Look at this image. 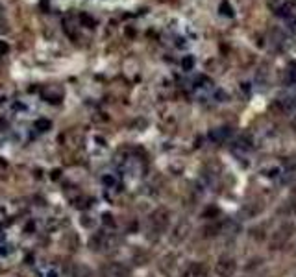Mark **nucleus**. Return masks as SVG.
Returning <instances> with one entry per match:
<instances>
[{
	"mask_svg": "<svg viewBox=\"0 0 296 277\" xmlns=\"http://www.w3.org/2000/svg\"><path fill=\"white\" fill-rule=\"evenodd\" d=\"M291 235H293V226H291V224H283V226H280V228L270 235V248L280 249L283 244L289 240Z\"/></svg>",
	"mask_w": 296,
	"mask_h": 277,
	"instance_id": "1",
	"label": "nucleus"
},
{
	"mask_svg": "<svg viewBox=\"0 0 296 277\" xmlns=\"http://www.w3.org/2000/svg\"><path fill=\"white\" fill-rule=\"evenodd\" d=\"M235 268H237V263L232 255H222L215 264V272L219 277H232L235 274Z\"/></svg>",
	"mask_w": 296,
	"mask_h": 277,
	"instance_id": "2",
	"label": "nucleus"
},
{
	"mask_svg": "<svg viewBox=\"0 0 296 277\" xmlns=\"http://www.w3.org/2000/svg\"><path fill=\"white\" fill-rule=\"evenodd\" d=\"M152 226H154L157 231H165V229L169 228V222H170V211L167 207H159L155 209L154 213H152Z\"/></svg>",
	"mask_w": 296,
	"mask_h": 277,
	"instance_id": "3",
	"label": "nucleus"
},
{
	"mask_svg": "<svg viewBox=\"0 0 296 277\" xmlns=\"http://www.w3.org/2000/svg\"><path fill=\"white\" fill-rule=\"evenodd\" d=\"M191 233V224L187 220H180L174 226V229H172V233H170V242L172 244H182L189 236Z\"/></svg>",
	"mask_w": 296,
	"mask_h": 277,
	"instance_id": "4",
	"label": "nucleus"
},
{
	"mask_svg": "<svg viewBox=\"0 0 296 277\" xmlns=\"http://www.w3.org/2000/svg\"><path fill=\"white\" fill-rule=\"evenodd\" d=\"M102 274L106 277H128L130 276V272H128L126 266H122V264L119 263H111L107 264V266H104L102 268Z\"/></svg>",
	"mask_w": 296,
	"mask_h": 277,
	"instance_id": "5",
	"label": "nucleus"
},
{
	"mask_svg": "<svg viewBox=\"0 0 296 277\" xmlns=\"http://www.w3.org/2000/svg\"><path fill=\"white\" fill-rule=\"evenodd\" d=\"M182 277H207V266L202 263H191L182 272Z\"/></svg>",
	"mask_w": 296,
	"mask_h": 277,
	"instance_id": "6",
	"label": "nucleus"
},
{
	"mask_svg": "<svg viewBox=\"0 0 296 277\" xmlns=\"http://www.w3.org/2000/svg\"><path fill=\"white\" fill-rule=\"evenodd\" d=\"M261 213H263V203H259V201H250L243 207V215L247 218H255Z\"/></svg>",
	"mask_w": 296,
	"mask_h": 277,
	"instance_id": "7",
	"label": "nucleus"
},
{
	"mask_svg": "<svg viewBox=\"0 0 296 277\" xmlns=\"http://www.w3.org/2000/svg\"><path fill=\"white\" fill-rule=\"evenodd\" d=\"M178 255H169V257H165L163 259V264H161V270L167 274V276H172L174 274V270H176V266H178Z\"/></svg>",
	"mask_w": 296,
	"mask_h": 277,
	"instance_id": "8",
	"label": "nucleus"
},
{
	"mask_svg": "<svg viewBox=\"0 0 296 277\" xmlns=\"http://www.w3.org/2000/svg\"><path fill=\"white\" fill-rule=\"evenodd\" d=\"M72 277H95L93 276L91 268H87L85 264H76L72 270Z\"/></svg>",
	"mask_w": 296,
	"mask_h": 277,
	"instance_id": "9",
	"label": "nucleus"
},
{
	"mask_svg": "<svg viewBox=\"0 0 296 277\" xmlns=\"http://www.w3.org/2000/svg\"><path fill=\"white\" fill-rule=\"evenodd\" d=\"M228 135H230V130H228V128H219V130H215V132L209 133V138L215 140V142H222Z\"/></svg>",
	"mask_w": 296,
	"mask_h": 277,
	"instance_id": "10",
	"label": "nucleus"
},
{
	"mask_svg": "<svg viewBox=\"0 0 296 277\" xmlns=\"http://www.w3.org/2000/svg\"><path fill=\"white\" fill-rule=\"evenodd\" d=\"M222 231V228H220L219 224H209V226H205L204 229H202V233H204L205 238H211V236H217Z\"/></svg>",
	"mask_w": 296,
	"mask_h": 277,
	"instance_id": "11",
	"label": "nucleus"
},
{
	"mask_svg": "<svg viewBox=\"0 0 296 277\" xmlns=\"http://www.w3.org/2000/svg\"><path fill=\"white\" fill-rule=\"evenodd\" d=\"M285 80H287L289 85H296V69L287 70V78H285Z\"/></svg>",
	"mask_w": 296,
	"mask_h": 277,
	"instance_id": "12",
	"label": "nucleus"
},
{
	"mask_svg": "<svg viewBox=\"0 0 296 277\" xmlns=\"http://www.w3.org/2000/svg\"><path fill=\"white\" fill-rule=\"evenodd\" d=\"M252 236H254V238H257V240H263V238H265V233H263V228L252 229Z\"/></svg>",
	"mask_w": 296,
	"mask_h": 277,
	"instance_id": "13",
	"label": "nucleus"
},
{
	"mask_svg": "<svg viewBox=\"0 0 296 277\" xmlns=\"http://www.w3.org/2000/svg\"><path fill=\"white\" fill-rule=\"evenodd\" d=\"M102 218H104V224H106V226H109V228H115V220H113L111 215H104Z\"/></svg>",
	"mask_w": 296,
	"mask_h": 277,
	"instance_id": "14",
	"label": "nucleus"
},
{
	"mask_svg": "<svg viewBox=\"0 0 296 277\" xmlns=\"http://www.w3.org/2000/svg\"><path fill=\"white\" fill-rule=\"evenodd\" d=\"M184 67H185L187 70H189L191 67H193V57H185V59H184Z\"/></svg>",
	"mask_w": 296,
	"mask_h": 277,
	"instance_id": "15",
	"label": "nucleus"
},
{
	"mask_svg": "<svg viewBox=\"0 0 296 277\" xmlns=\"http://www.w3.org/2000/svg\"><path fill=\"white\" fill-rule=\"evenodd\" d=\"M102 181H104L106 185H115V180H113L111 176H106V178H104V180H102Z\"/></svg>",
	"mask_w": 296,
	"mask_h": 277,
	"instance_id": "16",
	"label": "nucleus"
},
{
	"mask_svg": "<svg viewBox=\"0 0 296 277\" xmlns=\"http://www.w3.org/2000/svg\"><path fill=\"white\" fill-rule=\"evenodd\" d=\"M47 277H57V272H56V270H49V274H47Z\"/></svg>",
	"mask_w": 296,
	"mask_h": 277,
	"instance_id": "17",
	"label": "nucleus"
}]
</instances>
